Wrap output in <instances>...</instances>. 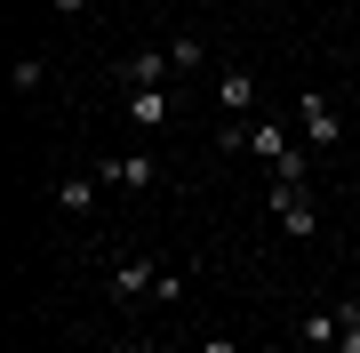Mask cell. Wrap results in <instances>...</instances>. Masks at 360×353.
<instances>
[{"mask_svg": "<svg viewBox=\"0 0 360 353\" xmlns=\"http://www.w3.org/2000/svg\"><path fill=\"white\" fill-rule=\"evenodd\" d=\"M296 337H304V345H336V337H345V314H304Z\"/></svg>", "mask_w": 360, "mask_h": 353, "instance_id": "cell-11", "label": "cell"}, {"mask_svg": "<svg viewBox=\"0 0 360 353\" xmlns=\"http://www.w3.org/2000/svg\"><path fill=\"white\" fill-rule=\"evenodd\" d=\"M120 113H129L136 129H168V120H176V97H168V89H129Z\"/></svg>", "mask_w": 360, "mask_h": 353, "instance_id": "cell-8", "label": "cell"}, {"mask_svg": "<svg viewBox=\"0 0 360 353\" xmlns=\"http://www.w3.org/2000/svg\"><path fill=\"white\" fill-rule=\"evenodd\" d=\"M217 113L224 120H248V113H257V73H248V65H224L217 73Z\"/></svg>", "mask_w": 360, "mask_h": 353, "instance_id": "cell-6", "label": "cell"}, {"mask_svg": "<svg viewBox=\"0 0 360 353\" xmlns=\"http://www.w3.org/2000/svg\"><path fill=\"white\" fill-rule=\"evenodd\" d=\"M168 65H176V80H193V73L208 65V40H200V32H176V40H168Z\"/></svg>", "mask_w": 360, "mask_h": 353, "instance_id": "cell-9", "label": "cell"}, {"mask_svg": "<svg viewBox=\"0 0 360 353\" xmlns=\"http://www.w3.org/2000/svg\"><path fill=\"white\" fill-rule=\"evenodd\" d=\"M272 225H281L288 241H312V233H321V209H312V185H288V177H272Z\"/></svg>", "mask_w": 360, "mask_h": 353, "instance_id": "cell-1", "label": "cell"}, {"mask_svg": "<svg viewBox=\"0 0 360 353\" xmlns=\"http://www.w3.org/2000/svg\"><path fill=\"white\" fill-rule=\"evenodd\" d=\"M153 281H160V265L129 249V257H112V281H104V289H112V305H120V314H136V305L153 297Z\"/></svg>", "mask_w": 360, "mask_h": 353, "instance_id": "cell-2", "label": "cell"}, {"mask_svg": "<svg viewBox=\"0 0 360 353\" xmlns=\"http://www.w3.org/2000/svg\"><path fill=\"white\" fill-rule=\"evenodd\" d=\"M80 8H89V0H56V16H80Z\"/></svg>", "mask_w": 360, "mask_h": 353, "instance_id": "cell-15", "label": "cell"}, {"mask_svg": "<svg viewBox=\"0 0 360 353\" xmlns=\"http://www.w3.org/2000/svg\"><path fill=\"white\" fill-rule=\"evenodd\" d=\"M296 129H304V144H312V153H328V144L345 137V120H336V105H328L321 89H304V97H296Z\"/></svg>", "mask_w": 360, "mask_h": 353, "instance_id": "cell-3", "label": "cell"}, {"mask_svg": "<svg viewBox=\"0 0 360 353\" xmlns=\"http://www.w3.org/2000/svg\"><path fill=\"white\" fill-rule=\"evenodd\" d=\"M168 80H176V65H168V40H160V49L120 56V89H168Z\"/></svg>", "mask_w": 360, "mask_h": 353, "instance_id": "cell-5", "label": "cell"}, {"mask_svg": "<svg viewBox=\"0 0 360 353\" xmlns=\"http://www.w3.org/2000/svg\"><path fill=\"white\" fill-rule=\"evenodd\" d=\"M96 177H104V185H120V193H153V185H160L153 153H112V161H104Z\"/></svg>", "mask_w": 360, "mask_h": 353, "instance_id": "cell-7", "label": "cell"}, {"mask_svg": "<svg viewBox=\"0 0 360 353\" xmlns=\"http://www.w3.org/2000/svg\"><path fill=\"white\" fill-rule=\"evenodd\" d=\"M345 314V337H336V353H360V305H336Z\"/></svg>", "mask_w": 360, "mask_h": 353, "instance_id": "cell-13", "label": "cell"}, {"mask_svg": "<svg viewBox=\"0 0 360 353\" xmlns=\"http://www.w3.org/2000/svg\"><path fill=\"white\" fill-rule=\"evenodd\" d=\"M200 353H240V337H208V345H200Z\"/></svg>", "mask_w": 360, "mask_h": 353, "instance_id": "cell-14", "label": "cell"}, {"mask_svg": "<svg viewBox=\"0 0 360 353\" xmlns=\"http://www.w3.org/2000/svg\"><path fill=\"white\" fill-rule=\"evenodd\" d=\"M96 193H104V177H65V185H56V209L89 217V209H96Z\"/></svg>", "mask_w": 360, "mask_h": 353, "instance_id": "cell-10", "label": "cell"}, {"mask_svg": "<svg viewBox=\"0 0 360 353\" xmlns=\"http://www.w3.org/2000/svg\"><path fill=\"white\" fill-rule=\"evenodd\" d=\"M40 80H49V56H16V97H32Z\"/></svg>", "mask_w": 360, "mask_h": 353, "instance_id": "cell-12", "label": "cell"}, {"mask_svg": "<svg viewBox=\"0 0 360 353\" xmlns=\"http://www.w3.org/2000/svg\"><path fill=\"white\" fill-rule=\"evenodd\" d=\"M240 153H257L264 169H281V161L296 153V137H288V120L272 113V120H240Z\"/></svg>", "mask_w": 360, "mask_h": 353, "instance_id": "cell-4", "label": "cell"}]
</instances>
